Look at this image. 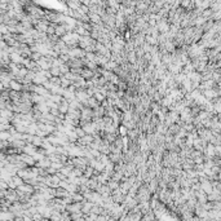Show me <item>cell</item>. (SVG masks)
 <instances>
[{
    "label": "cell",
    "instance_id": "1",
    "mask_svg": "<svg viewBox=\"0 0 221 221\" xmlns=\"http://www.w3.org/2000/svg\"><path fill=\"white\" fill-rule=\"evenodd\" d=\"M38 146H35L34 143H26V146L23 148V153H26V154H29V155H32L34 156L35 154L38 153Z\"/></svg>",
    "mask_w": 221,
    "mask_h": 221
},
{
    "label": "cell",
    "instance_id": "2",
    "mask_svg": "<svg viewBox=\"0 0 221 221\" xmlns=\"http://www.w3.org/2000/svg\"><path fill=\"white\" fill-rule=\"evenodd\" d=\"M127 61H128L129 63H136L137 61H139V56H137L136 51L128 52V54H127Z\"/></svg>",
    "mask_w": 221,
    "mask_h": 221
},
{
    "label": "cell",
    "instance_id": "3",
    "mask_svg": "<svg viewBox=\"0 0 221 221\" xmlns=\"http://www.w3.org/2000/svg\"><path fill=\"white\" fill-rule=\"evenodd\" d=\"M82 76L84 79H87V80H89V79H92L93 76H95V71L91 70V69H88V67H84V69H83Z\"/></svg>",
    "mask_w": 221,
    "mask_h": 221
},
{
    "label": "cell",
    "instance_id": "4",
    "mask_svg": "<svg viewBox=\"0 0 221 221\" xmlns=\"http://www.w3.org/2000/svg\"><path fill=\"white\" fill-rule=\"evenodd\" d=\"M44 140H45V137H41V136H38V135H35V136H34V140H32V143H34L35 146H38V148H40V146H43Z\"/></svg>",
    "mask_w": 221,
    "mask_h": 221
},
{
    "label": "cell",
    "instance_id": "5",
    "mask_svg": "<svg viewBox=\"0 0 221 221\" xmlns=\"http://www.w3.org/2000/svg\"><path fill=\"white\" fill-rule=\"evenodd\" d=\"M49 100H52L53 102H56V104H61L63 100V96L62 95H57V93H54V95H51L49 96Z\"/></svg>",
    "mask_w": 221,
    "mask_h": 221
},
{
    "label": "cell",
    "instance_id": "6",
    "mask_svg": "<svg viewBox=\"0 0 221 221\" xmlns=\"http://www.w3.org/2000/svg\"><path fill=\"white\" fill-rule=\"evenodd\" d=\"M118 65H119V63H117V62H115V61H113V60H110L109 61V62H107L106 63V65H105L104 66V67L105 69H106V70H109V71H114V69L115 67H117V66Z\"/></svg>",
    "mask_w": 221,
    "mask_h": 221
},
{
    "label": "cell",
    "instance_id": "7",
    "mask_svg": "<svg viewBox=\"0 0 221 221\" xmlns=\"http://www.w3.org/2000/svg\"><path fill=\"white\" fill-rule=\"evenodd\" d=\"M180 131V127L177 126V124H175V123H172L170 127H168V133H171V135H173L175 136L177 132Z\"/></svg>",
    "mask_w": 221,
    "mask_h": 221
},
{
    "label": "cell",
    "instance_id": "8",
    "mask_svg": "<svg viewBox=\"0 0 221 221\" xmlns=\"http://www.w3.org/2000/svg\"><path fill=\"white\" fill-rule=\"evenodd\" d=\"M52 73V75L53 76H60L61 75V70H60V66H52L51 70H49Z\"/></svg>",
    "mask_w": 221,
    "mask_h": 221
},
{
    "label": "cell",
    "instance_id": "9",
    "mask_svg": "<svg viewBox=\"0 0 221 221\" xmlns=\"http://www.w3.org/2000/svg\"><path fill=\"white\" fill-rule=\"evenodd\" d=\"M49 80H51V83H52L53 85H61V83H62L61 75H60V76H52V78L49 79Z\"/></svg>",
    "mask_w": 221,
    "mask_h": 221
},
{
    "label": "cell",
    "instance_id": "10",
    "mask_svg": "<svg viewBox=\"0 0 221 221\" xmlns=\"http://www.w3.org/2000/svg\"><path fill=\"white\" fill-rule=\"evenodd\" d=\"M118 129H119V135H120V136H127V133H128V128H127L124 124H120V126L118 127Z\"/></svg>",
    "mask_w": 221,
    "mask_h": 221
}]
</instances>
